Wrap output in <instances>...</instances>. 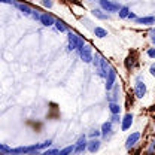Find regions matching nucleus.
I'll return each mask as SVG.
<instances>
[{
    "label": "nucleus",
    "mask_w": 155,
    "mask_h": 155,
    "mask_svg": "<svg viewBox=\"0 0 155 155\" xmlns=\"http://www.w3.org/2000/svg\"><path fill=\"white\" fill-rule=\"evenodd\" d=\"M84 45H85L84 40L79 38L78 35L69 31V49H70V51H73V49H81Z\"/></svg>",
    "instance_id": "f257e3e1"
},
{
    "label": "nucleus",
    "mask_w": 155,
    "mask_h": 155,
    "mask_svg": "<svg viewBox=\"0 0 155 155\" xmlns=\"http://www.w3.org/2000/svg\"><path fill=\"white\" fill-rule=\"evenodd\" d=\"M98 3H100L101 9L106 11V12H116V11H119V8H121L118 3L110 2V0H98Z\"/></svg>",
    "instance_id": "f03ea898"
},
{
    "label": "nucleus",
    "mask_w": 155,
    "mask_h": 155,
    "mask_svg": "<svg viewBox=\"0 0 155 155\" xmlns=\"http://www.w3.org/2000/svg\"><path fill=\"white\" fill-rule=\"evenodd\" d=\"M134 94L137 98H143L145 94H146V84L140 79V78H137L136 79V85H134Z\"/></svg>",
    "instance_id": "7ed1b4c3"
},
{
    "label": "nucleus",
    "mask_w": 155,
    "mask_h": 155,
    "mask_svg": "<svg viewBox=\"0 0 155 155\" xmlns=\"http://www.w3.org/2000/svg\"><path fill=\"white\" fill-rule=\"evenodd\" d=\"M79 54H81V58H82V61L84 63H91L93 61V51H91V46H88V45H84L81 49H79Z\"/></svg>",
    "instance_id": "20e7f679"
},
{
    "label": "nucleus",
    "mask_w": 155,
    "mask_h": 155,
    "mask_svg": "<svg viewBox=\"0 0 155 155\" xmlns=\"http://www.w3.org/2000/svg\"><path fill=\"white\" fill-rule=\"evenodd\" d=\"M87 137L85 136H81L79 139H78V142L75 143V152L73 154L75 155H81V154H84L85 151H87Z\"/></svg>",
    "instance_id": "39448f33"
},
{
    "label": "nucleus",
    "mask_w": 155,
    "mask_h": 155,
    "mask_svg": "<svg viewBox=\"0 0 155 155\" xmlns=\"http://www.w3.org/2000/svg\"><path fill=\"white\" fill-rule=\"evenodd\" d=\"M115 81H116V72L115 69H109L107 75H106V90L110 91L115 87Z\"/></svg>",
    "instance_id": "423d86ee"
},
{
    "label": "nucleus",
    "mask_w": 155,
    "mask_h": 155,
    "mask_svg": "<svg viewBox=\"0 0 155 155\" xmlns=\"http://www.w3.org/2000/svg\"><path fill=\"white\" fill-rule=\"evenodd\" d=\"M139 139H140V133H139V131L131 133V134L127 137V140H125V148H127V149H131L136 143L139 142Z\"/></svg>",
    "instance_id": "0eeeda50"
},
{
    "label": "nucleus",
    "mask_w": 155,
    "mask_h": 155,
    "mask_svg": "<svg viewBox=\"0 0 155 155\" xmlns=\"http://www.w3.org/2000/svg\"><path fill=\"white\" fill-rule=\"evenodd\" d=\"M39 21L45 25V27H51V25H54L55 24V18L51 15V14H48V12H45V14H40V18Z\"/></svg>",
    "instance_id": "6e6552de"
},
{
    "label": "nucleus",
    "mask_w": 155,
    "mask_h": 155,
    "mask_svg": "<svg viewBox=\"0 0 155 155\" xmlns=\"http://www.w3.org/2000/svg\"><path fill=\"white\" fill-rule=\"evenodd\" d=\"M100 146H101V142H100L98 139H93V140H90V142L87 143V149H88L91 154H96L97 151L100 149Z\"/></svg>",
    "instance_id": "1a4fd4ad"
},
{
    "label": "nucleus",
    "mask_w": 155,
    "mask_h": 155,
    "mask_svg": "<svg viewBox=\"0 0 155 155\" xmlns=\"http://www.w3.org/2000/svg\"><path fill=\"white\" fill-rule=\"evenodd\" d=\"M131 124H133V115H131V114L124 115V118H122V124H121L122 131H127L128 128H131Z\"/></svg>",
    "instance_id": "9d476101"
},
{
    "label": "nucleus",
    "mask_w": 155,
    "mask_h": 155,
    "mask_svg": "<svg viewBox=\"0 0 155 155\" xmlns=\"http://www.w3.org/2000/svg\"><path fill=\"white\" fill-rule=\"evenodd\" d=\"M100 133L103 134V137H104V139H107L109 136L112 134V122H110V121L104 122V124L101 125V130H100Z\"/></svg>",
    "instance_id": "9b49d317"
},
{
    "label": "nucleus",
    "mask_w": 155,
    "mask_h": 155,
    "mask_svg": "<svg viewBox=\"0 0 155 155\" xmlns=\"http://www.w3.org/2000/svg\"><path fill=\"white\" fill-rule=\"evenodd\" d=\"M15 6L18 8L25 17H30V15H31V12H33V9H31L28 5H25V3H15Z\"/></svg>",
    "instance_id": "f8f14e48"
},
{
    "label": "nucleus",
    "mask_w": 155,
    "mask_h": 155,
    "mask_svg": "<svg viewBox=\"0 0 155 155\" xmlns=\"http://www.w3.org/2000/svg\"><path fill=\"white\" fill-rule=\"evenodd\" d=\"M136 24H140V25H151L155 22L154 17H142V18H136Z\"/></svg>",
    "instance_id": "ddd939ff"
},
{
    "label": "nucleus",
    "mask_w": 155,
    "mask_h": 155,
    "mask_svg": "<svg viewBox=\"0 0 155 155\" xmlns=\"http://www.w3.org/2000/svg\"><path fill=\"white\" fill-rule=\"evenodd\" d=\"M109 110H110V114L112 115H119V112H121V106L115 103V101H110L109 103Z\"/></svg>",
    "instance_id": "4468645a"
},
{
    "label": "nucleus",
    "mask_w": 155,
    "mask_h": 155,
    "mask_svg": "<svg viewBox=\"0 0 155 155\" xmlns=\"http://www.w3.org/2000/svg\"><path fill=\"white\" fill-rule=\"evenodd\" d=\"M93 15L98 19H109L110 18V15H109V14H103L101 9H94V11H93Z\"/></svg>",
    "instance_id": "2eb2a0df"
},
{
    "label": "nucleus",
    "mask_w": 155,
    "mask_h": 155,
    "mask_svg": "<svg viewBox=\"0 0 155 155\" xmlns=\"http://www.w3.org/2000/svg\"><path fill=\"white\" fill-rule=\"evenodd\" d=\"M94 35H96L98 39H103L107 36V31H106L104 28H101V27H96V28H94Z\"/></svg>",
    "instance_id": "dca6fc26"
},
{
    "label": "nucleus",
    "mask_w": 155,
    "mask_h": 155,
    "mask_svg": "<svg viewBox=\"0 0 155 155\" xmlns=\"http://www.w3.org/2000/svg\"><path fill=\"white\" fill-rule=\"evenodd\" d=\"M128 14H130V9L127 8V6H121L119 8V11H118V15H119V18H127L128 17Z\"/></svg>",
    "instance_id": "f3484780"
},
{
    "label": "nucleus",
    "mask_w": 155,
    "mask_h": 155,
    "mask_svg": "<svg viewBox=\"0 0 155 155\" xmlns=\"http://www.w3.org/2000/svg\"><path fill=\"white\" fill-rule=\"evenodd\" d=\"M75 152V145H70V146H66L60 151V155H72Z\"/></svg>",
    "instance_id": "a211bd4d"
},
{
    "label": "nucleus",
    "mask_w": 155,
    "mask_h": 155,
    "mask_svg": "<svg viewBox=\"0 0 155 155\" xmlns=\"http://www.w3.org/2000/svg\"><path fill=\"white\" fill-rule=\"evenodd\" d=\"M54 25H55V28H57L58 31H61V33L67 31V27H66V25H64V24H63L60 19H55V24H54Z\"/></svg>",
    "instance_id": "6ab92c4d"
},
{
    "label": "nucleus",
    "mask_w": 155,
    "mask_h": 155,
    "mask_svg": "<svg viewBox=\"0 0 155 155\" xmlns=\"http://www.w3.org/2000/svg\"><path fill=\"white\" fill-rule=\"evenodd\" d=\"M3 154H12V148H9L5 143H0V155Z\"/></svg>",
    "instance_id": "aec40b11"
},
{
    "label": "nucleus",
    "mask_w": 155,
    "mask_h": 155,
    "mask_svg": "<svg viewBox=\"0 0 155 155\" xmlns=\"http://www.w3.org/2000/svg\"><path fill=\"white\" fill-rule=\"evenodd\" d=\"M43 155H60V151H57V149H46L45 152H43Z\"/></svg>",
    "instance_id": "412c9836"
},
{
    "label": "nucleus",
    "mask_w": 155,
    "mask_h": 155,
    "mask_svg": "<svg viewBox=\"0 0 155 155\" xmlns=\"http://www.w3.org/2000/svg\"><path fill=\"white\" fill-rule=\"evenodd\" d=\"M42 5L45 8H52V0H42Z\"/></svg>",
    "instance_id": "4be33fe9"
},
{
    "label": "nucleus",
    "mask_w": 155,
    "mask_h": 155,
    "mask_svg": "<svg viewBox=\"0 0 155 155\" xmlns=\"http://www.w3.org/2000/svg\"><path fill=\"white\" fill-rule=\"evenodd\" d=\"M30 17H31L33 19H39L40 18V14H39V11H35V9H33V12H31V15H30Z\"/></svg>",
    "instance_id": "5701e85b"
},
{
    "label": "nucleus",
    "mask_w": 155,
    "mask_h": 155,
    "mask_svg": "<svg viewBox=\"0 0 155 155\" xmlns=\"http://www.w3.org/2000/svg\"><path fill=\"white\" fill-rule=\"evenodd\" d=\"M148 57L149 58H155V48H151V49H148Z\"/></svg>",
    "instance_id": "b1692460"
},
{
    "label": "nucleus",
    "mask_w": 155,
    "mask_h": 155,
    "mask_svg": "<svg viewBox=\"0 0 155 155\" xmlns=\"http://www.w3.org/2000/svg\"><path fill=\"white\" fill-rule=\"evenodd\" d=\"M100 134H101V133H100V130H93V131L90 133V137H93V139H94V137H98Z\"/></svg>",
    "instance_id": "393cba45"
},
{
    "label": "nucleus",
    "mask_w": 155,
    "mask_h": 155,
    "mask_svg": "<svg viewBox=\"0 0 155 155\" xmlns=\"http://www.w3.org/2000/svg\"><path fill=\"white\" fill-rule=\"evenodd\" d=\"M112 124L114 122H119V115H112V121H110Z\"/></svg>",
    "instance_id": "a878e982"
},
{
    "label": "nucleus",
    "mask_w": 155,
    "mask_h": 155,
    "mask_svg": "<svg viewBox=\"0 0 155 155\" xmlns=\"http://www.w3.org/2000/svg\"><path fill=\"white\" fill-rule=\"evenodd\" d=\"M149 35H151V40H152V43H155V28L154 30H151V33H149Z\"/></svg>",
    "instance_id": "bb28decb"
},
{
    "label": "nucleus",
    "mask_w": 155,
    "mask_h": 155,
    "mask_svg": "<svg viewBox=\"0 0 155 155\" xmlns=\"http://www.w3.org/2000/svg\"><path fill=\"white\" fill-rule=\"evenodd\" d=\"M149 72H151V75H152V76H155V64H152V66H151Z\"/></svg>",
    "instance_id": "cd10ccee"
},
{
    "label": "nucleus",
    "mask_w": 155,
    "mask_h": 155,
    "mask_svg": "<svg viewBox=\"0 0 155 155\" xmlns=\"http://www.w3.org/2000/svg\"><path fill=\"white\" fill-rule=\"evenodd\" d=\"M127 18H130V19H136V18H137V17H136L134 14H131V12H130V14H128V17H127Z\"/></svg>",
    "instance_id": "c85d7f7f"
},
{
    "label": "nucleus",
    "mask_w": 155,
    "mask_h": 155,
    "mask_svg": "<svg viewBox=\"0 0 155 155\" xmlns=\"http://www.w3.org/2000/svg\"><path fill=\"white\" fill-rule=\"evenodd\" d=\"M154 149H155V140H154V142H152V145H151V152H152Z\"/></svg>",
    "instance_id": "c756f323"
}]
</instances>
